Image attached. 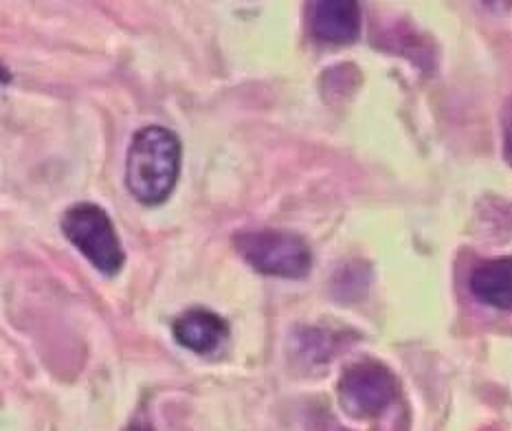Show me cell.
I'll list each match as a JSON object with an SVG mask.
<instances>
[{
	"label": "cell",
	"instance_id": "6da1fadb",
	"mask_svg": "<svg viewBox=\"0 0 512 431\" xmlns=\"http://www.w3.org/2000/svg\"><path fill=\"white\" fill-rule=\"evenodd\" d=\"M181 141L163 126L135 132L126 157V185L143 205H161L174 192L181 174Z\"/></svg>",
	"mask_w": 512,
	"mask_h": 431
},
{
	"label": "cell",
	"instance_id": "7a4b0ae2",
	"mask_svg": "<svg viewBox=\"0 0 512 431\" xmlns=\"http://www.w3.org/2000/svg\"><path fill=\"white\" fill-rule=\"evenodd\" d=\"M233 247L242 260L262 275L302 280L313 269V251L308 242L284 229H251L233 236Z\"/></svg>",
	"mask_w": 512,
	"mask_h": 431
},
{
	"label": "cell",
	"instance_id": "3957f363",
	"mask_svg": "<svg viewBox=\"0 0 512 431\" xmlns=\"http://www.w3.org/2000/svg\"><path fill=\"white\" fill-rule=\"evenodd\" d=\"M66 240L104 275H115L126 262L113 220L95 203H75L62 216Z\"/></svg>",
	"mask_w": 512,
	"mask_h": 431
},
{
	"label": "cell",
	"instance_id": "277c9868",
	"mask_svg": "<svg viewBox=\"0 0 512 431\" xmlns=\"http://www.w3.org/2000/svg\"><path fill=\"white\" fill-rule=\"evenodd\" d=\"M398 381L387 366L378 361L354 363L339 381V405L352 418L383 416L398 399Z\"/></svg>",
	"mask_w": 512,
	"mask_h": 431
},
{
	"label": "cell",
	"instance_id": "5b68a950",
	"mask_svg": "<svg viewBox=\"0 0 512 431\" xmlns=\"http://www.w3.org/2000/svg\"><path fill=\"white\" fill-rule=\"evenodd\" d=\"M310 31L324 42L345 44L361 31V7L354 0H317L310 3Z\"/></svg>",
	"mask_w": 512,
	"mask_h": 431
},
{
	"label": "cell",
	"instance_id": "8992f818",
	"mask_svg": "<svg viewBox=\"0 0 512 431\" xmlns=\"http://www.w3.org/2000/svg\"><path fill=\"white\" fill-rule=\"evenodd\" d=\"M172 333L183 348L196 352V355H209L229 337V324L225 317L209 308H189L174 319Z\"/></svg>",
	"mask_w": 512,
	"mask_h": 431
},
{
	"label": "cell",
	"instance_id": "52a82bcc",
	"mask_svg": "<svg viewBox=\"0 0 512 431\" xmlns=\"http://www.w3.org/2000/svg\"><path fill=\"white\" fill-rule=\"evenodd\" d=\"M477 302L512 313V258H495L477 264L469 278Z\"/></svg>",
	"mask_w": 512,
	"mask_h": 431
},
{
	"label": "cell",
	"instance_id": "ba28073f",
	"mask_svg": "<svg viewBox=\"0 0 512 431\" xmlns=\"http://www.w3.org/2000/svg\"><path fill=\"white\" fill-rule=\"evenodd\" d=\"M504 152H506V159H508V163L512 165V117H510V121H508V126H506V139H504Z\"/></svg>",
	"mask_w": 512,
	"mask_h": 431
},
{
	"label": "cell",
	"instance_id": "9c48e42d",
	"mask_svg": "<svg viewBox=\"0 0 512 431\" xmlns=\"http://www.w3.org/2000/svg\"><path fill=\"white\" fill-rule=\"evenodd\" d=\"M126 431H152V429L146 427V425H141V423H135V425H130Z\"/></svg>",
	"mask_w": 512,
	"mask_h": 431
}]
</instances>
